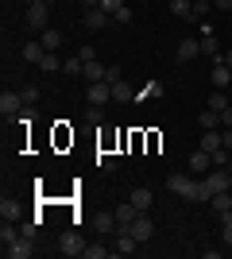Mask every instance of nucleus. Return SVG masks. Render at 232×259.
<instances>
[{
	"instance_id": "nucleus-1",
	"label": "nucleus",
	"mask_w": 232,
	"mask_h": 259,
	"mask_svg": "<svg viewBox=\"0 0 232 259\" xmlns=\"http://www.w3.org/2000/svg\"><path fill=\"white\" fill-rule=\"evenodd\" d=\"M198 186H201V182H194L190 174H170V178H166V190H170V194H178V197H190V201L198 197Z\"/></svg>"
},
{
	"instance_id": "nucleus-2",
	"label": "nucleus",
	"mask_w": 232,
	"mask_h": 259,
	"mask_svg": "<svg viewBox=\"0 0 232 259\" xmlns=\"http://www.w3.org/2000/svg\"><path fill=\"white\" fill-rule=\"evenodd\" d=\"M27 23L39 27V31H47V23H51V4H43V0L27 4Z\"/></svg>"
},
{
	"instance_id": "nucleus-3",
	"label": "nucleus",
	"mask_w": 232,
	"mask_h": 259,
	"mask_svg": "<svg viewBox=\"0 0 232 259\" xmlns=\"http://www.w3.org/2000/svg\"><path fill=\"white\" fill-rule=\"evenodd\" d=\"M58 251H62V255H81V251H85L81 232H74V228H70V232H62V236H58Z\"/></svg>"
},
{
	"instance_id": "nucleus-4",
	"label": "nucleus",
	"mask_w": 232,
	"mask_h": 259,
	"mask_svg": "<svg viewBox=\"0 0 232 259\" xmlns=\"http://www.w3.org/2000/svg\"><path fill=\"white\" fill-rule=\"evenodd\" d=\"M4 255H8V259H31L35 255V244L27 236H20V240H12V244H4Z\"/></svg>"
},
{
	"instance_id": "nucleus-5",
	"label": "nucleus",
	"mask_w": 232,
	"mask_h": 259,
	"mask_svg": "<svg viewBox=\"0 0 232 259\" xmlns=\"http://www.w3.org/2000/svg\"><path fill=\"white\" fill-rule=\"evenodd\" d=\"M85 93H89V105H101V108L112 101V85H109V81H93Z\"/></svg>"
},
{
	"instance_id": "nucleus-6",
	"label": "nucleus",
	"mask_w": 232,
	"mask_h": 259,
	"mask_svg": "<svg viewBox=\"0 0 232 259\" xmlns=\"http://www.w3.org/2000/svg\"><path fill=\"white\" fill-rule=\"evenodd\" d=\"M135 217H140V209H135L132 201L120 205V209H116V232H132V221H135Z\"/></svg>"
},
{
	"instance_id": "nucleus-7",
	"label": "nucleus",
	"mask_w": 232,
	"mask_h": 259,
	"mask_svg": "<svg viewBox=\"0 0 232 259\" xmlns=\"http://www.w3.org/2000/svg\"><path fill=\"white\" fill-rule=\"evenodd\" d=\"M109 20H112V16H109L105 8H89V12H85V27H89V31H105V27H109Z\"/></svg>"
},
{
	"instance_id": "nucleus-8",
	"label": "nucleus",
	"mask_w": 232,
	"mask_h": 259,
	"mask_svg": "<svg viewBox=\"0 0 232 259\" xmlns=\"http://www.w3.org/2000/svg\"><path fill=\"white\" fill-rule=\"evenodd\" d=\"M132 236L140 240V244H144V240H151V236H155V225H151V217H144V213L135 217V221H132Z\"/></svg>"
},
{
	"instance_id": "nucleus-9",
	"label": "nucleus",
	"mask_w": 232,
	"mask_h": 259,
	"mask_svg": "<svg viewBox=\"0 0 232 259\" xmlns=\"http://www.w3.org/2000/svg\"><path fill=\"white\" fill-rule=\"evenodd\" d=\"M205 186H209L213 194H221V190H232V174H228V170H217V166H213V174L205 178Z\"/></svg>"
},
{
	"instance_id": "nucleus-10",
	"label": "nucleus",
	"mask_w": 232,
	"mask_h": 259,
	"mask_svg": "<svg viewBox=\"0 0 232 259\" xmlns=\"http://www.w3.org/2000/svg\"><path fill=\"white\" fill-rule=\"evenodd\" d=\"M209 166H213V159H209V151H205V147H198V151L190 155V170H194V174H205Z\"/></svg>"
},
{
	"instance_id": "nucleus-11",
	"label": "nucleus",
	"mask_w": 232,
	"mask_h": 259,
	"mask_svg": "<svg viewBox=\"0 0 232 259\" xmlns=\"http://www.w3.org/2000/svg\"><path fill=\"white\" fill-rule=\"evenodd\" d=\"M209 77H213V85H217V89H228V85H232V70L221 62V58H217V66H213Z\"/></svg>"
},
{
	"instance_id": "nucleus-12",
	"label": "nucleus",
	"mask_w": 232,
	"mask_h": 259,
	"mask_svg": "<svg viewBox=\"0 0 232 259\" xmlns=\"http://www.w3.org/2000/svg\"><path fill=\"white\" fill-rule=\"evenodd\" d=\"M128 201H132V205L140 209V213H147V209H151V201H155V197H151V190H144V186H135V190H132V197H128Z\"/></svg>"
},
{
	"instance_id": "nucleus-13",
	"label": "nucleus",
	"mask_w": 232,
	"mask_h": 259,
	"mask_svg": "<svg viewBox=\"0 0 232 259\" xmlns=\"http://www.w3.org/2000/svg\"><path fill=\"white\" fill-rule=\"evenodd\" d=\"M201 54V43H194V39H182L178 43V62H194Z\"/></svg>"
},
{
	"instance_id": "nucleus-14",
	"label": "nucleus",
	"mask_w": 232,
	"mask_h": 259,
	"mask_svg": "<svg viewBox=\"0 0 232 259\" xmlns=\"http://www.w3.org/2000/svg\"><path fill=\"white\" fill-rule=\"evenodd\" d=\"M105 70H109V66L93 58V62H85V70H81V77H85L89 85H93V81H105Z\"/></svg>"
},
{
	"instance_id": "nucleus-15",
	"label": "nucleus",
	"mask_w": 232,
	"mask_h": 259,
	"mask_svg": "<svg viewBox=\"0 0 232 259\" xmlns=\"http://www.w3.org/2000/svg\"><path fill=\"white\" fill-rule=\"evenodd\" d=\"M213 209L221 217H232V190H221V194H213Z\"/></svg>"
},
{
	"instance_id": "nucleus-16",
	"label": "nucleus",
	"mask_w": 232,
	"mask_h": 259,
	"mask_svg": "<svg viewBox=\"0 0 232 259\" xmlns=\"http://www.w3.org/2000/svg\"><path fill=\"white\" fill-rule=\"evenodd\" d=\"M20 105H23V97H20V93H8V89L0 93V112H4V116H12V112H16Z\"/></svg>"
},
{
	"instance_id": "nucleus-17",
	"label": "nucleus",
	"mask_w": 232,
	"mask_h": 259,
	"mask_svg": "<svg viewBox=\"0 0 232 259\" xmlns=\"http://www.w3.org/2000/svg\"><path fill=\"white\" fill-rule=\"evenodd\" d=\"M201 147H205V151H221V147H224V140H221V128L201 132Z\"/></svg>"
},
{
	"instance_id": "nucleus-18",
	"label": "nucleus",
	"mask_w": 232,
	"mask_h": 259,
	"mask_svg": "<svg viewBox=\"0 0 232 259\" xmlns=\"http://www.w3.org/2000/svg\"><path fill=\"white\" fill-rule=\"evenodd\" d=\"M198 124H201V132H213V128H221V112H213V108H205L198 116Z\"/></svg>"
},
{
	"instance_id": "nucleus-19",
	"label": "nucleus",
	"mask_w": 232,
	"mask_h": 259,
	"mask_svg": "<svg viewBox=\"0 0 232 259\" xmlns=\"http://www.w3.org/2000/svg\"><path fill=\"white\" fill-rule=\"evenodd\" d=\"M135 244H140V240H135L132 232H120V236H116V251H120V255H132Z\"/></svg>"
},
{
	"instance_id": "nucleus-20",
	"label": "nucleus",
	"mask_w": 232,
	"mask_h": 259,
	"mask_svg": "<svg viewBox=\"0 0 232 259\" xmlns=\"http://www.w3.org/2000/svg\"><path fill=\"white\" fill-rule=\"evenodd\" d=\"M23 232L20 228H16V221H4V225H0V244H12V240H20Z\"/></svg>"
},
{
	"instance_id": "nucleus-21",
	"label": "nucleus",
	"mask_w": 232,
	"mask_h": 259,
	"mask_svg": "<svg viewBox=\"0 0 232 259\" xmlns=\"http://www.w3.org/2000/svg\"><path fill=\"white\" fill-rule=\"evenodd\" d=\"M43 54H47L43 43H23V58L27 62H43Z\"/></svg>"
},
{
	"instance_id": "nucleus-22",
	"label": "nucleus",
	"mask_w": 232,
	"mask_h": 259,
	"mask_svg": "<svg viewBox=\"0 0 232 259\" xmlns=\"http://www.w3.org/2000/svg\"><path fill=\"white\" fill-rule=\"evenodd\" d=\"M201 54H213V58H221V47H217V31H213V35H201Z\"/></svg>"
},
{
	"instance_id": "nucleus-23",
	"label": "nucleus",
	"mask_w": 232,
	"mask_h": 259,
	"mask_svg": "<svg viewBox=\"0 0 232 259\" xmlns=\"http://www.w3.org/2000/svg\"><path fill=\"white\" fill-rule=\"evenodd\" d=\"M170 12L182 16V20H194V4H190V0H170Z\"/></svg>"
},
{
	"instance_id": "nucleus-24",
	"label": "nucleus",
	"mask_w": 232,
	"mask_h": 259,
	"mask_svg": "<svg viewBox=\"0 0 232 259\" xmlns=\"http://www.w3.org/2000/svg\"><path fill=\"white\" fill-rule=\"evenodd\" d=\"M112 101H135L132 85H128V81H116V85H112Z\"/></svg>"
},
{
	"instance_id": "nucleus-25",
	"label": "nucleus",
	"mask_w": 232,
	"mask_h": 259,
	"mask_svg": "<svg viewBox=\"0 0 232 259\" xmlns=\"http://www.w3.org/2000/svg\"><path fill=\"white\" fill-rule=\"evenodd\" d=\"M209 108H213V112H224V108H228V93H224V89L209 93Z\"/></svg>"
},
{
	"instance_id": "nucleus-26",
	"label": "nucleus",
	"mask_w": 232,
	"mask_h": 259,
	"mask_svg": "<svg viewBox=\"0 0 232 259\" xmlns=\"http://www.w3.org/2000/svg\"><path fill=\"white\" fill-rule=\"evenodd\" d=\"M39 43H43L47 51H58V47H62V35H58V31H43V35H39Z\"/></svg>"
},
{
	"instance_id": "nucleus-27",
	"label": "nucleus",
	"mask_w": 232,
	"mask_h": 259,
	"mask_svg": "<svg viewBox=\"0 0 232 259\" xmlns=\"http://www.w3.org/2000/svg\"><path fill=\"white\" fill-rule=\"evenodd\" d=\"M0 217H4V221H16V217H20V205L4 197V201H0Z\"/></svg>"
},
{
	"instance_id": "nucleus-28",
	"label": "nucleus",
	"mask_w": 232,
	"mask_h": 259,
	"mask_svg": "<svg viewBox=\"0 0 232 259\" xmlns=\"http://www.w3.org/2000/svg\"><path fill=\"white\" fill-rule=\"evenodd\" d=\"M62 62H66V58H58L55 51H47V54H43V62H39V66H43V70H62Z\"/></svg>"
},
{
	"instance_id": "nucleus-29",
	"label": "nucleus",
	"mask_w": 232,
	"mask_h": 259,
	"mask_svg": "<svg viewBox=\"0 0 232 259\" xmlns=\"http://www.w3.org/2000/svg\"><path fill=\"white\" fill-rule=\"evenodd\" d=\"M81 70H85V62H81V58H66V62H62V74H81Z\"/></svg>"
},
{
	"instance_id": "nucleus-30",
	"label": "nucleus",
	"mask_w": 232,
	"mask_h": 259,
	"mask_svg": "<svg viewBox=\"0 0 232 259\" xmlns=\"http://www.w3.org/2000/svg\"><path fill=\"white\" fill-rule=\"evenodd\" d=\"M97 228H101V232H112V228H116V213H101L97 217Z\"/></svg>"
},
{
	"instance_id": "nucleus-31",
	"label": "nucleus",
	"mask_w": 232,
	"mask_h": 259,
	"mask_svg": "<svg viewBox=\"0 0 232 259\" xmlns=\"http://www.w3.org/2000/svg\"><path fill=\"white\" fill-rule=\"evenodd\" d=\"M209 8H213V0H194V16H198V20H205Z\"/></svg>"
},
{
	"instance_id": "nucleus-32",
	"label": "nucleus",
	"mask_w": 232,
	"mask_h": 259,
	"mask_svg": "<svg viewBox=\"0 0 232 259\" xmlns=\"http://www.w3.org/2000/svg\"><path fill=\"white\" fill-rule=\"evenodd\" d=\"M105 81H109V85L124 81V70H120V66H109V70H105Z\"/></svg>"
},
{
	"instance_id": "nucleus-33",
	"label": "nucleus",
	"mask_w": 232,
	"mask_h": 259,
	"mask_svg": "<svg viewBox=\"0 0 232 259\" xmlns=\"http://www.w3.org/2000/svg\"><path fill=\"white\" fill-rule=\"evenodd\" d=\"M112 20H116V23H132V8H128V4L116 8V12H112Z\"/></svg>"
},
{
	"instance_id": "nucleus-34",
	"label": "nucleus",
	"mask_w": 232,
	"mask_h": 259,
	"mask_svg": "<svg viewBox=\"0 0 232 259\" xmlns=\"http://www.w3.org/2000/svg\"><path fill=\"white\" fill-rule=\"evenodd\" d=\"M77 58H81V62H93V58H97V51H93L89 43H81V47H77Z\"/></svg>"
},
{
	"instance_id": "nucleus-35",
	"label": "nucleus",
	"mask_w": 232,
	"mask_h": 259,
	"mask_svg": "<svg viewBox=\"0 0 232 259\" xmlns=\"http://www.w3.org/2000/svg\"><path fill=\"white\" fill-rule=\"evenodd\" d=\"M81 255H85V259H105V255H109V248H85Z\"/></svg>"
},
{
	"instance_id": "nucleus-36",
	"label": "nucleus",
	"mask_w": 232,
	"mask_h": 259,
	"mask_svg": "<svg viewBox=\"0 0 232 259\" xmlns=\"http://www.w3.org/2000/svg\"><path fill=\"white\" fill-rule=\"evenodd\" d=\"M85 120H89V124H101V105H89V112H85Z\"/></svg>"
},
{
	"instance_id": "nucleus-37",
	"label": "nucleus",
	"mask_w": 232,
	"mask_h": 259,
	"mask_svg": "<svg viewBox=\"0 0 232 259\" xmlns=\"http://www.w3.org/2000/svg\"><path fill=\"white\" fill-rule=\"evenodd\" d=\"M101 8H105V12H109V16H112V12H116V8H124V0H101Z\"/></svg>"
},
{
	"instance_id": "nucleus-38",
	"label": "nucleus",
	"mask_w": 232,
	"mask_h": 259,
	"mask_svg": "<svg viewBox=\"0 0 232 259\" xmlns=\"http://www.w3.org/2000/svg\"><path fill=\"white\" fill-rule=\"evenodd\" d=\"M20 97H23V105H31V101L39 97V89H35V85H27V89H23V93H20Z\"/></svg>"
},
{
	"instance_id": "nucleus-39",
	"label": "nucleus",
	"mask_w": 232,
	"mask_h": 259,
	"mask_svg": "<svg viewBox=\"0 0 232 259\" xmlns=\"http://www.w3.org/2000/svg\"><path fill=\"white\" fill-rule=\"evenodd\" d=\"M224 244L232 248V217H224Z\"/></svg>"
},
{
	"instance_id": "nucleus-40",
	"label": "nucleus",
	"mask_w": 232,
	"mask_h": 259,
	"mask_svg": "<svg viewBox=\"0 0 232 259\" xmlns=\"http://www.w3.org/2000/svg\"><path fill=\"white\" fill-rule=\"evenodd\" d=\"M20 232H23V236H27V240H35V221H27V225H20Z\"/></svg>"
},
{
	"instance_id": "nucleus-41",
	"label": "nucleus",
	"mask_w": 232,
	"mask_h": 259,
	"mask_svg": "<svg viewBox=\"0 0 232 259\" xmlns=\"http://www.w3.org/2000/svg\"><path fill=\"white\" fill-rule=\"evenodd\" d=\"M221 124H224V128H232V105H228V108L221 112Z\"/></svg>"
},
{
	"instance_id": "nucleus-42",
	"label": "nucleus",
	"mask_w": 232,
	"mask_h": 259,
	"mask_svg": "<svg viewBox=\"0 0 232 259\" xmlns=\"http://www.w3.org/2000/svg\"><path fill=\"white\" fill-rule=\"evenodd\" d=\"M221 140H224V147L232 151V128H224V132H221Z\"/></svg>"
},
{
	"instance_id": "nucleus-43",
	"label": "nucleus",
	"mask_w": 232,
	"mask_h": 259,
	"mask_svg": "<svg viewBox=\"0 0 232 259\" xmlns=\"http://www.w3.org/2000/svg\"><path fill=\"white\" fill-rule=\"evenodd\" d=\"M213 8H221V12H228V8H232V0H213Z\"/></svg>"
},
{
	"instance_id": "nucleus-44",
	"label": "nucleus",
	"mask_w": 232,
	"mask_h": 259,
	"mask_svg": "<svg viewBox=\"0 0 232 259\" xmlns=\"http://www.w3.org/2000/svg\"><path fill=\"white\" fill-rule=\"evenodd\" d=\"M221 62H224V66L232 70V51H228V54H221Z\"/></svg>"
},
{
	"instance_id": "nucleus-45",
	"label": "nucleus",
	"mask_w": 232,
	"mask_h": 259,
	"mask_svg": "<svg viewBox=\"0 0 232 259\" xmlns=\"http://www.w3.org/2000/svg\"><path fill=\"white\" fill-rule=\"evenodd\" d=\"M81 4H85V8H101V0H81Z\"/></svg>"
},
{
	"instance_id": "nucleus-46",
	"label": "nucleus",
	"mask_w": 232,
	"mask_h": 259,
	"mask_svg": "<svg viewBox=\"0 0 232 259\" xmlns=\"http://www.w3.org/2000/svg\"><path fill=\"white\" fill-rule=\"evenodd\" d=\"M43 4H58V0H43Z\"/></svg>"
},
{
	"instance_id": "nucleus-47",
	"label": "nucleus",
	"mask_w": 232,
	"mask_h": 259,
	"mask_svg": "<svg viewBox=\"0 0 232 259\" xmlns=\"http://www.w3.org/2000/svg\"><path fill=\"white\" fill-rule=\"evenodd\" d=\"M228 174H232V159H228Z\"/></svg>"
},
{
	"instance_id": "nucleus-48",
	"label": "nucleus",
	"mask_w": 232,
	"mask_h": 259,
	"mask_svg": "<svg viewBox=\"0 0 232 259\" xmlns=\"http://www.w3.org/2000/svg\"><path fill=\"white\" fill-rule=\"evenodd\" d=\"M27 4H35V0H27Z\"/></svg>"
}]
</instances>
